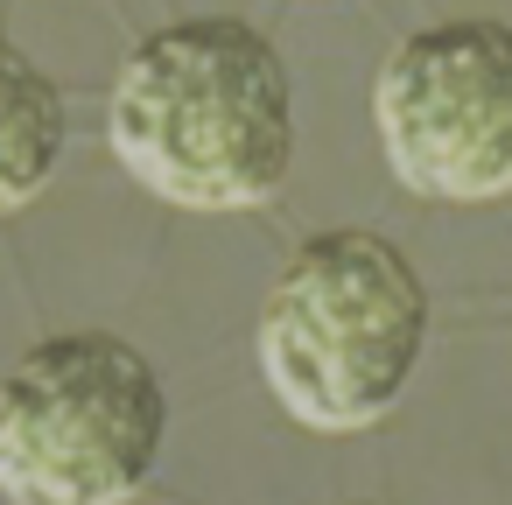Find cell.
Returning <instances> with one entry per match:
<instances>
[{
    "mask_svg": "<svg viewBox=\"0 0 512 505\" xmlns=\"http://www.w3.org/2000/svg\"><path fill=\"white\" fill-rule=\"evenodd\" d=\"M106 148L176 211H260L295 169V78L239 15L169 22L120 57Z\"/></svg>",
    "mask_w": 512,
    "mask_h": 505,
    "instance_id": "cell-1",
    "label": "cell"
},
{
    "mask_svg": "<svg viewBox=\"0 0 512 505\" xmlns=\"http://www.w3.org/2000/svg\"><path fill=\"white\" fill-rule=\"evenodd\" d=\"M386 169L428 204L512 197V22L414 29L372 78Z\"/></svg>",
    "mask_w": 512,
    "mask_h": 505,
    "instance_id": "cell-4",
    "label": "cell"
},
{
    "mask_svg": "<svg viewBox=\"0 0 512 505\" xmlns=\"http://www.w3.org/2000/svg\"><path fill=\"white\" fill-rule=\"evenodd\" d=\"M64 141H71V113L57 78L29 50L0 43V218L29 211L57 183Z\"/></svg>",
    "mask_w": 512,
    "mask_h": 505,
    "instance_id": "cell-5",
    "label": "cell"
},
{
    "mask_svg": "<svg viewBox=\"0 0 512 505\" xmlns=\"http://www.w3.org/2000/svg\"><path fill=\"white\" fill-rule=\"evenodd\" d=\"M428 351V281L365 225H337L295 246L260 302L267 393L316 435H358L386 421Z\"/></svg>",
    "mask_w": 512,
    "mask_h": 505,
    "instance_id": "cell-2",
    "label": "cell"
},
{
    "mask_svg": "<svg viewBox=\"0 0 512 505\" xmlns=\"http://www.w3.org/2000/svg\"><path fill=\"white\" fill-rule=\"evenodd\" d=\"M169 449V393L141 344L64 330L0 379V498L134 505Z\"/></svg>",
    "mask_w": 512,
    "mask_h": 505,
    "instance_id": "cell-3",
    "label": "cell"
}]
</instances>
